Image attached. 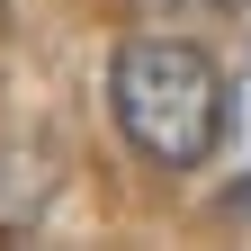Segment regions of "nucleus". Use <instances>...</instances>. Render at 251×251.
Segmentation results:
<instances>
[{
  "label": "nucleus",
  "mask_w": 251,
  "mask_h": 251,
  "mask_svg": "<svg viewBox=\"0 0 251 251\" xmlns=\"http://www.w3.org/2000/svg\"><path fill=\"white\" fill-rule=\"evenodd\" d=\"M108 108L126 126V144L162 171L206 162L225 135V72L188 45V36H135L108 72Z\"/></svg>",
  "instance_id": "nucleus-1"
},
{
  "label": "nucleus",
  "mask_w": 251,
  "mask_h": 251,
  "mask_svg": "<svg viewBox=\"0 0 251 251\" xmlns=\"http://www.w3.org/2000/svg\"><path fill=\"white\" fill-rule=\"evenodd\" d=\"M162 9H225V0H162Z\"/></svg>",
  "instance_id": "nucleus-2"
}]
</instances>
